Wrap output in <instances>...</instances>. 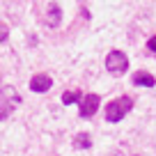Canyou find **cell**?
I'll use <instances>...</instances> for the list:
<instances>
[{"mask_svg": "<svg viewBox=\"0 0 156 156\" xmlns=\"http://www.w3.org/2000/svg\"><path fill=\"white\" fill-rule=\"evenodd\" d=\"M60 19H62V12H60V5H58V2L48 5V16H46V23H48L51 28H58V25H60Z\"/></svg>", "mask_w": 156, "mask_h": 156, "instance_id": "52a82bcc", "label": "cell"}, {"mask_svg": "<svg viewBox=\"0 0 156 156\" xmlns=\"http://www.w3.org/2000/svg\"><path fill=\"white\" fill-rule=\"evenodd\" d=\"M106 69L112 73V76H122L129 69V58L122 53V51H110L106 55Z\"/></svg>", "mask_w": 156, "mask_h": 156, "instance_id": "7a4b0ae2", "label": "cell"}, {"mask_svg": "<svg viewBox=\"0 0 156 156\" xmlns=\"http://www.w3.org/2000/svg\"><path fill=\"white\" fill-rule=\"evenodd\" d=\"M99 103H101V97L99 94H85L83 101H80V106H78V112H80V117H92L94 112L99 110Z\"/></svg>", "mask_w": 156, "mask_h": 156, "instance_id": "3957f363", "label": "cell"}, {"mask_svg": "<svg viewBox=\"0 0 156 156\" xmlns=\"http://www.w3.org/2000/svg\"><path fill=\"white\" fill-rule=\"evenodd\" d=\"M133 83L140 85V87H154L156 78L151 76V73H147V71H136L133 73Z\"/></svg>", "mask_w": 156, "mask_h": 156, "instance_id": "8992f818", "label": "cell"}, {"mask_svg": "<svg viewBox=\"0 0 156 156\" xmlns=\"http://www.w3.org/2000/svg\"><path fill=\"white\" fill-rule=\"evenodd\" d=\"M112 156H122V154H112Z\"/></svg>", "mask_w": 156, "mask_h": 156, "instance_id": "7c38bea8", "label": "cell"}, {"mask_svg": "<svg viewBox=\"0 0 156 156\" xmlns=\"http://www.w3.org/2000/svg\"><path fill=\"white\" fill-rule=\"evenodd\" d=\"M51 85H53V80H51L48 73H34V76L30 78V90H32V92H37V94L51 90Z\"/></svg>", "mask_w": 156, "mask_h": 156, "instance_id": "277c9868", "label": "cell"}, {"mask_svg": "<svg viewBox=\"0 0 156 156\" xmlns=\"http://www.w3.org/2000/svg\"><path fill=\"white\" fill-rule=\"evenodd\" d=\"M80 103L83 101V97H80V92H78V90H69V92H64L62 94V103L64 106H71V103Z\"/></svg>", "mask_w": 156, "mask_h": 156, "instance_id": "ba28073f", "label": "cell"}, {"mask_svg": "<svg viewBox=\"0 0 156 156\" xmlns=\"http://www.w3.org/2000/svg\"><path fill=\"white\" fill-rule=\"evenodd\" d=\"M147 51L156 53V34H154V37H149V41H147Z\"/></svg>", "mask_w": 156, "mask_h": 156, "instance_id": "30bf717a", "label": "cell"}, {"mask_svg": "<svg viewBox=\"0 0 156 156\" xmlns=\"http://www.w3.org/2000/svg\"><path fill=\"white\" fill-rule=\"evenodd\" d=\"M131 108H133V99L131 97H117V99H112V101L106 106V122L115 124V122H119V119H124V115H126Z\"/></svg>", "mask_w": 156, "mask_h": 156, "instance_id": "6da1fadb", "label": "cell"}, {"mask_svg": "<svg viewBox=\"0 0 156 156\" xmlns=\"http://www.w3.org/2000/svg\"><path fill=\"white\" fill-rule=\"evenodd\" d=\"M0 30H2V32H0V41H5V39H7V23L0 25Z\"/></svg>", "mask_w": 156, "mask_h": 156, "instance_id": "8fae6325", "label": "cell"}, {"mask_svg": "<svg viewBox=\"0 0 156 156\" xmlns=\"http://www.w3.org/2000/svg\"><path fill=\"white\" fill-rule=\"evenodd\" d=\"M19 103L21 101V97L16 94V97H9V85H5L2 87V119H7L9 117V110H12V103Z\"/></svg>", "mask_w": 156, "mask_h": 156, "instance_id": "5b68a950", "label": "cell"}, {"mask_svg": "<svg viewBox=\"0 0 156 156\" xmlns=\"http://www.w3.org/2000/svg\"><path fill=\"white\" fill-rule=\"evenodd\" d=\"M73 145H76L78 149H90V147H92V138H90L87 133H78V136L73 138Z\"/></svg>", "mask_w": 156, "mask_h": 156, "instance_id": "9c48e42d", "label": "cell"}]
</instances>
